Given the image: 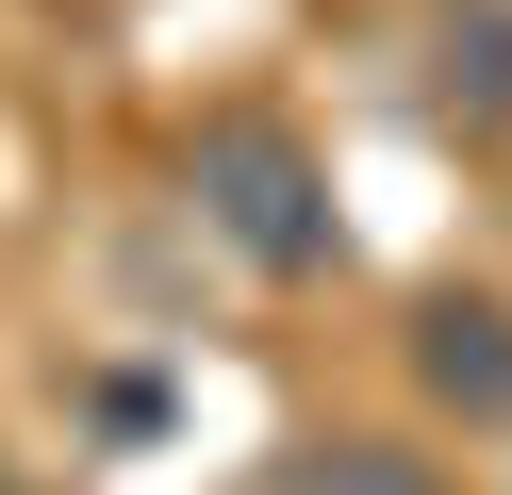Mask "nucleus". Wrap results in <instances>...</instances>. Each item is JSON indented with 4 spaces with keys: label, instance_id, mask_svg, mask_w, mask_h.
Here are the masks:
<instances>
[{
    "label": "nucleus",
    "instance_id": "nucleus-1",
    "mask_svg": "<svg viewBox=\"0 0 512 495\" xmlns=\"http://www.w3.org/2000/svg\"><path fill=\"white\" fill-rule=\"evenodd\" d=\"M182 198H199L265 281H331V248H347V231H331V182H314V149H298L281 116H199Z\"/></svg>",
    "mask_w": 512,
    "mask_h": 495
},
{
    "label": "nucleus",
    "instance_id": "nucleus-2",
    "mask_svg": "<svg viewBox=\"0 0 512 495\" xmlns=\"http://www.w3.org/2000/svg\"><path fill=\"white\" fill-rule=\"evenodd\" d=\"M413 380L446 396L463 429H512V297H413Z\"/></svg>",
    "mask_w": 512,
    "mask_h": 495
},
{
    "label": "nucleus",
    "instance_id": "nucleus-3",
    "mask_svg": "<svg viewBox=\"0 0 512 495\" xmlns=\"http://www.w3.org/2000/svg\"><path fill=\"white\" fill-rule=\"evenodd\" d=\"M430 116L512 132V0H430Z\"/></svg>",
    "mask_w": 512,
    "mask_h": 495
},
{
    "label": "nucleus",
    "instance_id": "nucleus-4",
    "mask_svg": "<svg viewBox=\"0 0 512 495\" xmlns=\"http://www.w3.org/2000/svg\"><path fill=\"white\" fill-rule=\"evenodd\" d=\"M248 495H446V462H413V446H380V429H331V446H281Z\"/></svg>",
    "mask_w": 512,
    "mask_h": 495
}]
</instances>
